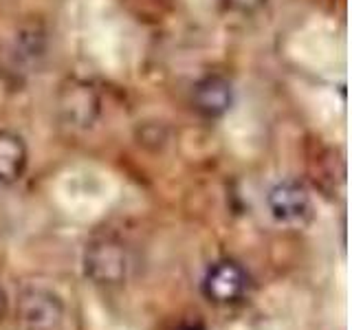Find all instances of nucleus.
Returning <instances> with one entry per match:
<instances>
[{
    "instance_id": "nucleus-7",
    "label": "nucleus",
    "mask_w": 352,
    "mask_h": 330,
    "mask_svg": "<svg viewBox=\"0 0 352 330\" xmlns=\"http://www.w3.org/2000/svg\"><path fill=\"white\" fill-rule=\"evenodd\" d=\"M27 146L16 132L0 130V183H16L27 168Z\"/></svg>"
},
{
    "instance_id": "nucleus-9",
    "label": "nucleus",
    "mask_w": 352,
    "mask_h": 330,
    "mask_svg": "<svg viewBox=\"0 0 352 330\" xmlns=\"http://www.w3.org/2000/svg\"><path fill=\"white\" fill-rule=\"evenodd\" d=\"M5 308H7V300H5V291L0 289V319L5 315Z\"/></svg>"
},
{
    "instance_id": "nucleus-1",
    "label": "nucleus",
    "mask_w": 352,
    "mask_h": 330,
    "mask_svg": "<svg viewBox=\"0 0 352 330\" xmlns=\"http://www.w3.org/2000/svg\"><path fill=\"white\" fill-rule=\"evenodd\" d=\"M130 269V258L126 247L115 238H97L86 247L84 273L95 284H121Z\"/></svg>"
},
{
    "instance_id": "nucleus-3",
    "label": "nucleus",
    "mask_w": 352,
    "mask_h": 330,
    "mask_svg": "<svg viewBox=\"0 0 352 330\" xmlns=\"http://www.w3.org/2000/svg\"><path fill=\"white\" fill-rule=\"evenodd\" d=\"M271 216L282 225H304L311 218V194L297 181H282L267 196Z\"/></svg>"
},
{
    "instance_id": "nucleus-2",
    "label": "nucleus",
    "mask_w": 352,
    "mask_h": 330,
    "mask_svg": "<svg viewBox=\"0 0 352 330\" xmlns=\"http://www.w3.org/2000/svg\"><path fill=\"white\" fill-rule=\"evenodd\" d=\"M18 315L29 330H53L62 322L64 306L60 297L44 286H27L20 293Z\"/></svg>"
},
{
    "instance_id": "nucleus-8",
    "label": "nucleus",
    "mask_w": 352,
    "mask_h": 330,
    "mask_svg": "<svg viewBox=\"0 0 352 330\" xmlns=\"http://www.w3.org/2000/svg\"><path fill=\"white\" fill-rule=\"evenodd\" d=\"M229 9L238 11V14H251V11L260 9L267 0H225Z\"/></svg>"
},
{
    "instance_id": "nucleus-5",
    "label": "nucleus",
    "mask_w": 352,
    "mask_h": 330,
    "mask_svg": "<svg viewBox=\"0 0 352 330\" xmlns=\"http://www.w3.org/2000/svg\"><path fill=\"white\" fill-rule=\"evenodd\" d=\"M194 108L207 119L223 117L234 104V88L223 75H207L194 86L192 93Z\"/></svg>"
},
{
    "instance_id": "nucleus-4",
    "label": "nucleus",
    "mask_w": 352,
    "mask_h": 330,
    "mask_svg": "<svg viewBox=\"0 0 352 330\" xmlns=\"http://www.w3.org/2000/svg\"><path fill=\"white\" fill-rule=\"evenodd\" d=\"M249 275L234 260H220L207 269L203 278V295L214 304H229L245 295Z\"/></svg>"
},
{
    "instance_id": "nucleus-10",
    "label": "nucleus",
    "mask_w": 352,
    "mask_h": 330,
    "mask_svg": "<svg viewBox=\"0 0 352 330\" xmlns=\"http://www.w3.org/2000/svg\"><path fill=\"white\" fill-rule=\"evenodd\" d=\"M179 330H203V328H198V326H192V324H185V326H181Z\"/></svg>"
},
{
    "instance_id": "nucleus-6",
    "label": "nucleus",
    "mask_w": 352,
    "mask_h": 330,
    "mask_svg": "<svg viewBox=\"0 0 352 330\" xmlns=\"http://www.w3.org/2000/svg\"><path fill=\"white\" fill-rule=\"evenodd\" d=\"M60 108L73 126H91L97 115V97L86 84H73L62 95Z\"/></svg>"
}]
</instances>
